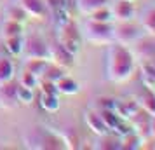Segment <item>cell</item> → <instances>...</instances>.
<instances>
[{
	"label": "cell",
	"instance_id": "obj_17",
	"mask_svg": "<svg viewBox=\"0 0 155 150\" xmlns=\"http://www.w3.org/2000/svg\"><path fill=\"white\" fill-rule=\"evenodd\" d=\"M138 110H140V105H138L136 100H117L115 112H117L122 119H126V121H129Z\"/></svg>",
	"mask_w": 155,
	"mask_h": 150
},
{
	"label": "cell",
	"instance_id": "obj_32",
	"mask_svg": "<svg viewBox=\"0 0 155 150\" xmlns=\"http://www.w3.org/2000/svg\"><path fill=\"white\" fill-rule=\"evenodd\" d=\"M150 136L155 140V115H152V121H150Z\"/></svg>",
	"mask_w": 155,
	"mask_h": 150
},
{
	"label": "cell",
	"instance_id": "obj_14",
	"mask_svg": "<svg viewBox=\"0 0 155 150\" xmlns=\"http://www.w3.org/2000/svg\"><path fill=\"white\" fill-rule=\"evenodd\" d=\"M38 105L44 112H49V114H54L59 110V94L58 93H44L40 91V96H38Z\"/></svg>",
	"mask_w": 155,
	"mask_h": 150
},
{
	"label": "cell",
	"instance_id": "obj_6",
	"mask_svg": "<svg viewBox=\"0 0 155 150\" xmlns=\"http://www.w3.org/2000/svg\"><path fill=\"white\" fill-rule=\"evenodd\" d=\"M75 58H77L75 54H71L68 49H64L59 42H54V44L47 45V59H49L51 63L64 68L66 72L75 65Z\"/></svg>",
	"mask_w": 155,
	"mask_h": 150
},
{
	"label": "cell",
	"instance_id": "obj_23",
	"mask_svg": "<svg viewBox=\"0 0 155 150\" xmlns=\"http://www.w3.org/2000/svg\"><path fill=\"white\" fill-rule=\"evenodd\" d=\"M141 80L145 87L155 91V65L150 61H145V65L141 66Z\"/></svg>",
	"mask_w": 155,
	"mask_h": 150
},
{
	"label": "cell",
	"instance_id": "obj_18",
	"mask_svg": "<svg viewBox=\"0 0 155 150\" xmlns=\"http://www.w3.org/2000/svg\"><path fill=\"white\" fill-rule=\"evenodd\" d=\"M16 75V66L11 56H0V84L14 80Z\"/></svg>",
	"mask_w": 155,
	"mask_h": 150
},
{
	"label": "cell",
	"instance_id": "obj_3",
	"mask_svg": "<svg viewBox=\"0 0 155 150\" xmlns=\"http://www.w3.org/2000/svg\"><path fill=\"white\" fill-rule=\"evenodd\" d=\"M82 40L94 44V45H110L115 42L113 35V23H99L94 19H85L82 25Z\"/></svg>",
	"mask_w": 155,
	"mask_h": 150
},
{
	"label": "cell",
	"instance_id": "obj_5",
	"mask_svg": "<svg viewBox=\"0 0 155 150\" xmlns=\"http://www.w3.org/2000/svg\"><path fill=\"white\" fill-rule=\"evenodd\" d=\"M113 35H115V42L129 45L138 42L143 32H141V26L134 25L133 21H117V25L113 23Z\"/></svg>",
	"mask_w": 155,
	"mask_h": 150
},
{
	"label": "cell",
	"instance_id": "obj_7",
	"mask_svg": "<svg viewBox=\"0 0 155 150\" xmlns=\"http://www.w3.org/2000/svg\"><path fill=\"white\" fill-rule=\"evenodd\" d=\"M47 45L45 38L38 33L25 37V47H23V56L25 59H33V58H47Z\"/></svg>",
	"mask_w": 155,
	"mask_h": 150
},
{
	"label": "cell",
	"instance_id": "obj_8",
	"mask_svg": "<svg viewBox=\"0 0 155 150\" xmlns=\"http://www.w3.org/2000/svg\"><path fill=\"white\" fill-rule=\"evenodd\" d=\"M16 86L18 84L14 80L0 84V108H4V110H14V108H18L19 101H18Z\"/></svg>",
	"mask_w": 155,
	"mask_h": 150
},
{
	"label": "cell",
	"instance_id": "obj_22",
	"mask_svg": "<svg viewBox=\"0 0 155 150\" xmlns=\"http://www.w3.org/2000/svg\"><path fill=\"white\" fill-rule=\"evenodd\" d=\"M108 2L110 0H75V5L82 14L89 16L92 11L103 7V5H108Z\"/></svg>",
	"mask_w": 155,
	"mask_h": 150
},
{
	"label": "cell",
	"instance_id": "obj_9",
	"mask_svg": "<svg viewBox=\"0 0 155 150\" xmlns=\"http://www.w3.org/2000/svg\"><path fill=\"white\" fill-rule=\"evenodd\" d=\"M113 21H134L136 5L134 0H117L112 7Z\"/></svg>",
	"mask_w": 155,
	"mask_h": 150
},
{
	"label": "cell",
	"instance_id": "obj_33",
	"mask_svg": "<svg viewBox=\"0 0 155 150\" xmlns=\"http://www.w3.org/2000/svg\"><path fill=\"white\" fill-rule=\"evenodd\" d=\"M2 2H4V0H0V4H2Z\"/></svg>",
	"mask_w": 155,
	"mask_h": 150
},
{
	"label": "cell",
	"instance_id": "obj_26",
	"mask_svg": "<svg viewBox=\"0 0 155 150\" xmlns=\"http://www.w3.org/2000/svg\"><path fill=\"white\" fill-rule=\"evenodd\" d=\"M63 75H66V70L49 61V65H47V68H45V72H44V75L40 77V79L49 80V82H54V84H56V80L61 79Z\"/></svg>",
	"mask_w": 155,
	"mask_h": 150
},
{
	"label": "cell",
	"instance_id": "obj_11",
	"mask_svg": "<svg viewBox=\"0 0 155 150\" xmlns=\"http://www.w3.org/2000/svg\"><path fill=\"white\" fill-rule=\"evenodd\" d=\"M84 121H85V126L91 129L96 136H103V135H106V133H110V129L106 128L105 121H103V117H101V114H99L98 110H89V112H85Z\"/></svg>",
	"mask_w": 155,
	"mask_h": 150
},
{
	"label": "cell",
	"instance_id": "obj_24",
	"mask_svg": "<svg viewBox=\"0 0 155 150\" xmlns=\"http://www.w3.org/2000/svg\"><path fill=\"white\" fill-rule=\"evenodd\" d=\"M141 30H145L148 35H155V7L145 9L141 16Z\"/></svg>",
	"mask_w": 155,
	"mask_h": 150
},
{
	"label": "cell",
	"instance_id": "obj_20",
	"mask_svg": "<svg viewBox=\"0 0 155 150\" xmlns=\"http://www.w3.org/2000/svg\"><path fill=\"white\" fill-rule=\"evenodd\" d=\"M18 35H25L23 25L12 19H5L0 26V37L2 38H9V37H18Z\"/></svg>",
	"mask_w": 155,
	"mask_h": 150
},
{
	"label": "cell",
	"instance_id": "obj_21",
	"mask_svg": "<svg viewBox=\"0 0 155 150\" xmlns=\"http://www.w3.org/2000/svg\"><path fill=\"white\" fill-rule=\"evenodd\" d=\"M120 148H129V150H138V148H143V138H141L138 133H127V135L120 136Z\"/></svg>",
	"mask_w": 155,
	"mask_h": 150
},
{
	"label": "cell",
	"instance_id": "obj_4",
	"mask_svg": "<svg viewBox=\"0 0 155 150\" xmlns=\"http://www.w3.org/2000/svg\"><path fill=\"white\" fill-rule=\"evenodd\" d=\"M58 40L64 49H68L71 54L77 56L78 51H80V45H82V33H80V28H78L71 19H64V21L58 23Z\"/></svg>",
	"mask_w": 155,
	"mask_h": 150
},
{
	"label": "cell",
	"instance_id": "obj_13",
	"mask_svg": "<svg viewBox=\"0 0 155 150\" xmlns=\"http://www.w3.org/2000/svg\"><path fill=\"white\" fill-rule=\"evenodd\" d=\"M136 101H138V105H140V108L143 112H147L148 115H155V91L145 87V89L138 94Z\"/></svg>",
	"mask_w": 155,
	"mask_h": 150
},
{
	"label": "cell",
	"instance_id": "obj_15",
	"mask_svg": "<svg viewBox=\"0 0 155 150\" xmlns=\"http://www.w3.org/2000/svg\"><path fill=\"white\" fill-rule=\"evenodd\" d=\"M4 40V49L9 56H23V47H25V35L18 37H9V38H2Z\"/></svg>",
	"mask_w": 155,
	"mask_h": 150
},
{
	"label": "cell",
	"instance_id": "obj_29",
	"mask_svg": "<svg viewBox=\"0 0 155 150\" xmlns=\"http://www.w3.org/2000/svg\"><path fill=\"white\" fill-rule=\"evenodd\" d=\"M18 84V82H16ZM16 93H18V101L19 105H31V101L35 98V89H30L25 86H16Z\"/></svg>",
	"mask_w": 155,
	"mask_h": 150
},
{
	"label": "cell",
	"instance_id": "obj_30",
	"mask_svg": "<svg viewBox=\"0 0 155 150\" xmlns=\"http://www.w3.org/2000/svg\"><path fill=\"white\" fill-rule=\"evenodd\" d=\"M18 84L25 87H30V89H37L38 87V77H35L33 73H30L28 70H23L21 75L18 77Z\"/></svg>",
	"mask_w": 155,
	"mask_h": 150
},
{
	"label": "cell",
	"instance_id": "obj_16",
	"mask_svg": "<svg viewBox=\"0 0 155 150\" xmlns=\"http://www.w3.org/2000/svg\"><path fill=\"white\" fill-rule=\"evenodd\" d=\"M56 89H58V94L71 96V94H77L80 91V84L75 79L68 77V75H63L61 79L56 80Z\"/></svg>",
	"mask_w": 155,
	"mask_h": 150
},
{
	"label": "cell",
	"instance_id": "obj_2",
	"mask_svg": "<svg viewBox=\"0 0 155 150\" xmlns=\"http://www.w3.org/2000/svg\"><path fill=\"white\" fill-rule=\"evenodd\" d=\"M25 145L28 148H38V150H64L63 136L52 131L49 128H31L25 135Z\"/></svg>",
	"mask_w": 155,
	"mask_h": 150
},
{
	"label": "cell",
	"instance_id": "obj_28",
	"mask_svg": "<svg viewBox=\"0 0 155 150\" xmlns=\"http://www.w3.org/2000/svg\"><path fill=\"white\" fill-rule=\"evenodd\" d=\"M96 148H110V150H115V148H120V138H115V135L106 133V135L99 136V145H96Z\"/></svg>",
	"mask_w": 155,
	"mask_h": 150
},
{
	"label": "cell",
	"instance_id": "obj_25",
	"mask_svg": "<svg viewBox=\"0 0 155 150\" xmlns=\"http://www.w3.org/2000/svg\"><path fill=\"white\" fill-rule=\"evenodd\" d=\"M5 18H7V19H12V21L21 23V25H25V23L28 21V14L23 11V7L18 4V2L12 4L11 7H7V11H5Z\"/></svg>",
	"mask_w": 155,
	"mask_h": 150
},
{
	"label": "cell",
	"instance_id": "obj_19",
	"mask_svg": "<svg viewBox=\"0 0 155 150\" xmlns=\"http://www.w3.org/2000/svg\"><path fill=\"white\" fill-rule=\"evenodd\" d=\"M49 65V59L47 58H33V59H25V70H28L30 73H33L35 77H40L44 75V72Z\"/></svg>",
	"mask_w": 155,
	"mask_h": 150
},
{
	"label": "cell",
	"instance_id": "obj_10",
	"mask_svg": "<svg viewBox=\"0 0 155 150\" xmlns=\"http://www.w3.org/2000/svg\"><path fill=\"white\" fill-rule=\"evenodd\" d=\"M150 121H152V115H148L147 112H143L141 108L129 119L134 133H138L143 140H147L148 136H150Z\"/></svg>",
	"mask_w": 155,
	"mask_h": 150
},
{
	"label": "cell",
	"instance_id": "obj_12",
	"mask_svg": "<svg viewBox=\"0 0 155 150\" xmlns=\"http://www.w3.org/2000/svg\"><path fill=\"white\" fill-rule=\"evenodd\" d=\"M18 4L23 7V11L28 14V18H35V19H42L47 14V7H45V0H18Z\"/></svg>",
	"mask_w": 155,
	"mask_h": 150
},
{
	"label": "cell",
	"instance_id": "obj_1",
	"mask_svg": "<svg viewBox=\"0 0 155 150\" xmlns=\"http://www.w3.org/2000/svg\"><path fill=\"white\" fill-rule=\"evenodd\" d=\"M136 70V56L127 45L112 42L106 54V79L120 84L133 77Z\"/></svg>",
	"mask_w": 155,
	"mask_h": 150
},
{
	"label": "cell",
	"instance_id": "obj_31",
	"mask_svg": "<svg viewBox=\"0 0 155 150\" xmlns=\"http://www.w3.org/2000/svg\"><path fill=\"white\" fill-rule=\"evenodd\" d=\"M115 105H117V100L115 98L103 96V98H98L96 100V110H115Z\"/></svg>",
	"mask_w": 155,
	"mask_h": 150
},
{
	"label": "cell",
	"instance_id": "obj_27",
	"mask_svg": "<svg viewBox=\"0 0 155 150\" xmlns=\"http://www.w3.org/2000/svg\"><path fill=\"white\" fill-rule=\"evenodd\" d=\"M89 19H94V21H99V23H113V12H112V7L108 5H103V7L92 11L89 14Z\"/></svg>",
	"mask_w": 155,
	"mask_h": 150
}]
</instances>
